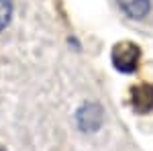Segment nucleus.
<instances>
[{
    "instance_id": "2",
    "label": "nucleus",
    "mask_w": 153,
    "mask_h": 151,
    "mask_svg": "<svg viewBox=\"0 0 153 151\" xmlns=\"http://www.w3.org/2000/svg\"><path fill=\"white\" fill-rule=\"evenodd\" d=\"M78 127L82 131H96L102 125V108L98 104H84L78 110Z\"/></svg>"
},
{
    "instance_id": "6",
    "label": "nucleus",
    "mask_w": 153,
    "mask_h": 151,
    "mask_svg": "<svg viewBox=\"0 0 153 151\" xmlns=\"http://www.w3.org/2000/svg\"><path fill=\"white\" fill-rule=\"evenodd\" d=\"M0 151H2V149H0Z\"/></svg>"
},
{
    "instance_id": "5",
    "label": "nucleus",
    "mask_w": 153,
    "mask_h": 151,
    "mask_svg": "<svg viewBox=\"0 0 153 151\" xmlns=\"http://www.w3.org/2000/svg\"><path fill=\"white\" fill-rule=\"evenodd\" d=\"M12 16V2L10 0H0V31L10 23Z\"/></svg>"
},
{
    "instance_id": "1",
    "label": "nucleus",
    "mask_w": 153,
    "mask_h": 151,
    "mask_svg": "<svg viewBox=\"0 0 153 151\" xmlns=\"http://www.w3.org/2000/svg\"><path fill=\"white\" fill-rule=\"evenodd\" d=\"M112 63L118 71L131 74L139 65V47L131 41H123L112 49Z\"/></svg>"
},
{
    "instance_id": "4",
    "label": "nucleus",
    "mask_w": 153,
    "mask_h": 151,
    "mask_svg": "<svg viewBox=\"0 0 153 151\" xmlns=\"http://www.w3.org/2000/svg\"><path fill=\"white\" fill-rule=\"evenodd\" d=\"M118 6L131 19H143L151 8V0H118Z\"/></svg>"
},
{
    "instance_id": "3",
    "label": "nucleus",
    "mask_w": 153,
    "mask_h": 151,
    "mask_svg": "<svg viewBox=\"0 0 153 151\" xmlns=\"http://www.w3.org/2000/svg\"><path fill=\"white\" fill-rule=\"evenodd\" d=\"M131 102H133V108L137 112H151L153 110V86L149 84H141L137 88H133L131 92Z\"/></svg>"
}]
</instances>
